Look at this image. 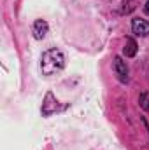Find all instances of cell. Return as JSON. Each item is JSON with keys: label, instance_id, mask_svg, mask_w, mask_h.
<instances>
[{"label": "cell", "instance_id": "cell-1", "mask_svg": "<svg viewBox=\"0 0 149 150\" xmlns=\"http://www.w3.org/2000/svg\"><path fill=\"white\" fill-rule=\"evenodd\" d=\"M65 67V56L62 51L58 49H49L42 54L40 59V68L44 75H54L58 72H62Z\"/></svg>", "mask_w": 149, "mask_h": 150}, {"label": "cell", "instance_id": "cell-6", "mask_svg": "<svg viewBox=\"0 0 149 150\" xmlns=\"http://www.w3.org/2000/svg\"><path fill=\"white\" fill-rule=\"evenodd\" d=\"M139 103H140V108H144V110H149V93H142L140 96H139Z\"/></svg>", "mask_w": 149, "mask_h": 150}, {"label": "cell", "instance_id": "cell-2", "mask_svg": "<svg viewBox=\"0 0 149 150\" xmlns=\"http://www.w3.org/2000/svg\"><path fill=\"white\" fill-rule=\"evenodd\" d=\"M114 72H116L117 79H119L121 82H126V80H128V68H126V63H125L119 56L114 58Z\"/></svg>", "mask_w": 149, "mask_h": 150}, {"label": "cell", "instance_id": "cell-3", "mask_svg": "<svg viewBox=\"0 0 149 150\" xmlns=\"http://www.w3.org/2000/svg\"><path fill=\"white\" fill-rule=\"evenodd\" d=\"M132 30H133L135 35L146 37V35H149V21L140 19V18H135V19L132 21Z\"/></svg>", "mask_w": 149, "mask_h": 150}, {"label": "cell", "instance_id": "cell-4", "mask_svg": "<svg viewBox=\"0 0 149 150\" xmlns=\"http://www.w3.org/2000/svg\"><path fill=\"white\" fill-rule=\"evenodd\" d=\"M46 33H47V23L42 21V19H37L34 23V37L37 38V40H42V38L46 37Z\"/></svg>", "mask_w": 149, "mask_h": 150}, {"label": "cell", "instance_id": "cell-7", "mask_svg": "<svg viewBox=\"0 0 149 150\" xmlns=\"http://www.w3.org/2000/svg\"><path fill=\"white\" fill-rule=\"evenodd\" d=\"M144 12H146V14H149V0L146 2V5H144Z\"/></svg>", "mask_w": 149, "mask_h": 150}, {"label": "cell", "instance_id": "cell-5", "mask_svg": "<svg viewBox=\"0 0 149 150\" xmlns=\"http://www.w3.org/2000/svg\"><path fill=\"white\" fill-rule=\"evenodd\" d=\"M123 52H125L126 58L135 56V54H137V42H135L133 38H126V44H125V47H123Z\"/></svg>", "mask_w": 149, "mask_h": 150}]
</instances>
